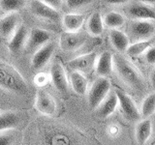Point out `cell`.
<instances>
[{
  "instance_id": "18",
  "label": "cell",
  "mask_w": 155,
  "mask_h": 145,
  "mask_svg": "<svg viewBox=\"0 0 155 145\" xmlns=\"http://www.w3.org/2000/svg\"><path fill=\"white\" fill-rule=\"evenodd\" d=\"M62 25L67 32H76L81 28L84 22V16L77 13L65 14L61 18Z\"/></svg>"
},
{
  "instance_id": "31",
  "label": "cell",
  "mask_w": 155,
  "mask_h": 145,
  "mask_svg": "<svg viewBox=\"0 0 155 145\" xmlns=\"http://www.w3.org/2000/svg\"><path fill=\"white\" fill-rule=\"evenodd\" d=\"M44 3L48 4V6H51L52 8H54L56 10H58L62 5V0H41Z\"/></svg>"
},
{
  "instance_id": "25",
  "label": "cell",
  "mask_w": 155,
  "mask_h": 145,
  "mask_svg": "<svg viewBox=\"0 0 155 145\" xmlns=\"http://www.w3.org/2000/svg\"><path fill=\"white\" fill-rule=\"evenodd\" d=\"M103 22L104 25L110 29H117L125 23V18L123 17V14H121L118 12L111 11L106 14Z\"/></svg>"
},
{
  "instance_id": "33",
  "label": "cell",
  "mask_w": 155,
  "mask_h": 145,
  "mask_svg": "<svg viewBox=\"0 0 155 145\" xmlns=\"http://www.w3.org/2000/svg\"><path fill=\"white\" fill-rule=\"evenodd\" d=\"M140 2H143L144 4H147V5H151V6H154L155 4V0H139Z\"/></svg>"
},
{
  "instance_id": "12",
  "label": "cell",
  "mask_w": 155,
  "mask_h": 145,
  "mask_svg": "<svg viewBox=\"0 0 155 145\" xmlns=\"http://www.w3.org/2000/svg\"><path fill=\"white\" fill-rule=\"evenodd\" d=\"M51 34L48 31L40 28H34L29 32L27 41L24 47L28 51L37 50L39 47H41L45 44L51 42Z\"/></svg>"
},
{
  "instance_id": "8",
  "label": "cell",
  "mask_w": 155,
  "mask_h": 145,
  "mask_svg": "<svg viewBox=\"0 0 155 145\" xmlns=\"http://www.w3.org/2000/svg\"><path fill=\"white\" fill-rule=\"evenodd\" d=\"M51 79L58 92L66 94L69 90V79L64 67L59 61H54L51 67Z\"/></svg>"
},
{
  "instance_id": "6",
  "label": "cell",
  "mask_w": 155,
  "mask_h": 145,
  "mask_svg": "<svg viewBox=\"0 0 155 145\" xmlns=\"http://www.w3.org/2000/svg\"><path fill=\"white\" fill-rule=\"evenodd\" d=\"M29 10L33 16L48 21L58 22L61 19L58 10L48 6L41 0H32L29 5Z\"/></svg>"
},
{
  "instance_id": "7",
  "label": "cell",
  "mask_w": 155,
  "mask_h": 145,
  "mask_svg": "<svg viewBox=\"0 0 155 145\" xmlns=\"http://www.w3.org/2000/svg\"><path fill=\"white\" fill-rule=\"evenodd\" d=\"M114 93L116 97H117V101L120 106L121 112L124 115V117L129 121L139 120L140 117V114L134 100L128 94L124 93L121 90L116 89L114 90Z\"/></svg>"
},
{
  "instance_id": "16",
  "label": "cell",
  "mask_w": 155,
  "mask_h": 145,
  "mask_svg": "<svg viewBox=\"0 0 155 145\" xmlns=\"http://www.w3.org/2000/svg\"><path fill=\"white\" fill-rule=\"evenodd\" d=\"M113 53L109 50H105L97 57L95 63L96 72L99 76L108 77L111 75L114 71L113 64Z\"/></svg>"
},
{
  "instance_id": "1",
  "label": "cell",
  "mask_w": 155,
  "mask_h": 145,
  "mask_svg": "<svg viewBox=\"0 0 155 145\" xmlns=\"http://www.w3.org/2000/svg\"><path fill=\"white\" fill-rule=\"evenodd\" d=\"M114 70L119 79L131 89L140 91L144 88V79L140 70L127 57L120 54L113 55Z\"/></svg>"
},
{
  "instance_id": "5",
  "label": "cell",
  "mask_w": 155,
  "mask_h": 145,
  "mask_svg": "<svg viewBox=\"0 0 155 145\" xmlns=\"http://www.w3.org/2000/svg\"><path fill=\"white\" fill-rule=\"evenodd\" d=\"M129 31L131 36L137 41L152 39L155 33L154 21L134 19L129 26Z\"/></svg>"
},
{
  "instance_id": "2",
  "label": "cell",
  "mask_w": 155,
  "mask_h": 145,
  "mask_svg": "<svg viewBox=\"0 0 155 145\" xmlns=\"http://www.w3.org/2000/svg\"><path fill=\"white\" fill-rule=\"evenodd\" d=\"M0 88L14 94L26 95L28 85L17 68L4 60H0Z\"/></svg>"
},
{
  "instance_id": "20",
  "label": "cell",
  "mask_w": 155,
  "mask_h": 145,
  "mask_svg": "<svg viewBox=\"0 0 155 145\" xmlns=\"http://www.w3.org/2000/svg\"><path fill=\"white\" fill-rule=\"evenodd\" d=\"M152 123L148 118H144L136 127V139L140 145H143L151 137Z\"/></svg>"
},
{
  "instance_id": "4",
  "label": "cell",
  "mask_w": 155,
  "mask_h": 145,
  "mask_svg": "<svg viewBox=\"0 0 155 145\" xmlns=\"http://www.w3.org/2000/svg\"><path fill=\"white\" fill-rule=\"evenodd\" d=\"M88 40V33L76 31V32H63L59 38V46L63 51L71 52L80 50L84 47Z\"/></svg>"
},
{
  "instance_id": "26",
  "label": "cell",
  "mask_w": 155,
  "mask_h": 145,
  "mask_svg": "<svg viewBox=\"0 0 155 145\" xmlns=\"http://www.w3.org/2000/svg\"><path fill=\"white\" fill-rule=\"evenodd\" d=\"M25 5V0H0V9L6 13L18 12Z\"/></svg>"
},
{
  "instance_id": "29",
  "label": "cell",
  "mask_w": 155,
  "mask_h": 145,
  "mask_svg": "<svg viewBox=\"0 0 155 145\" xmlns=\"http://www.w3.org/2000/svg\"><path fill=\"white\" fill-rule=\"evenodd\" d=\"M143 55L144 56V59L147 63H149V64H154L155 63V48H154V46L150 47Z\"/></svg>"
},
{
  "instance_id": "10",
  "label": "cell",
  "mask_w": 155,
  "mask_h": 145,
  "mask_svg": "<svg viewBox=\"0 0 155 145\" xmlns=\"http://www.w3.org/2000/svg\"><path fill=\"white\" fill-rule=\"evenodd\" d=\"M96 59V52H89L85 53V54H81L70 60L68 62L67 66L71 71L80 72L81 74H84V72H90L95 67Z\"/></svg>"
},
{
  "instance_id": "19",
  "label": "cell",
  "mask_w": 155,
  "mask_h": 145,
  "mask_svg": "<svg viewBox=\"0 0 155 145\" xmlns=\"http://www.w3.org/2000/svg\"><path fill=\"white\" fill-rule=\"evenodd\" d=\"M109 38L111 46L119 52H125L130 45L129 37L118 29H110L109 32Z\"/></svg>"
},
{
  "instance_id": "23",
  "label": "cell",
  "mask_w": 155,
  "mask_h": 145,
  "mask_svg": "<svg viewBox=\"0 0 155 145\" xmlns=\"http://www.w3.org/2000/svg\"><path fill=\"white\" fill-rule=\"evenodd\" d=\"M151 46H154V40H153V39L136 41L133 44H130L125 52L127 53V54H129L130 56L137 57V56H140V55H143V53L147 51Z\"/></svg>"
},
{
  "instance_id": "13",
  "label": "cell",
  "mask_w": 155,
  "mask_h": 145,
  "mask_svg": "<svg viewBox=\"0 0 155 145\" xmlns=\"http://www.w3.org/2000/svg\"><path fill=\"white\" fill-rule=\"evenodd\" d=\"M28 34L29 30L25 25H23V24L18 25L16 31L10 38V41L8 43L9 51L13 54H18V53L21 52L25 47Z\"/></svg>"
},
{
  "instance_id": "17",
  "label": "cell",
  "mask_w": 155,
  "mask_h": 145,
  "mask_svg": "<svg viewBox=\"0 0 155 145\" xmlns=\"http://www.w3.org/2000/svg\"><path fill=\"white\" fill-rule=\"evenodd\" d=\"M118 101L114 91L109 92L106 98L102 101V103L97 106L96 114L101 118H107L114 112L115 108H117Z\"/></svg>"
},
{
  "instance_id": "27",
  "label": "cell",
  "mask_w": 155,
  "mask_h": 145,
  "mask_svg": "<svg viewBox=\"0 0 155 145\" xmlns=\"http://www.w3.org/2000/svg\"><path fill=\"white\" fill-rule=\"evenodd\" d=\"M155 111V94L152 93L145 98L140 108V115L143 118H148Z\"/></svg>"
},
{
  "instance_id": "32",
  "label": "cell",
  "mask_w": 155,
  "mask_h": 145,
  "mask_svg": "<svg viewBox=\"0 0 155 145\" xmlns=\"http://www.w3.org/2000/svg\"><path fill=\"white\" fill-rule=\"evenodd\" d=\"M105 1L110 5H120V4L127 3L129 0H105Z\"/></svg>"
},
{
  "instance_id": "21",
  "label": "cell",
  "mask_w": 155,
  "mask_h": 145,
  "mask_svg": "<svg viewBox=\"0 0 155 145\" xmlns=\"http://www.w3.org/2000/svg\"><path fill=\"white\" fill-rule=\"evenodd\" d=\"M70 83L73 90L79 95H85L87 91V82L86 77L80 72L71 71L70 72Z\"/></svg>"
},
{
  "instance_id": "22",
  "label": "cell",
  "mask_w": 155,
  "mask_h": 145,
  "mask_svg": "<svg viewBox=\"0 0 155 145\" xmlns=\"http://www.w3.org/2000/svg\"><path fill=\"white\" fill-rule=\"evenodd\" d=\"M103 18L100 12H94L87 21V33L91 36H100L104 31Z\"/></svg>"
},
{
  "instance_id": "11",
  "label": "cell",
  "mask_w": 155,
  "mask_h": 145,
  "mask_svg": "<svg viewBox=\"0 0 155 145\" xmlns=\"http://www.w3.org/2000/svg\"><path fill=\"white\" fill-rule=\"evenodd\" d=\"M35 105L39 112L46 116L54 115L57 109L56 102L54 98L45 90L38 91L36 95Z\"/></svg>"
},
{
  "instance_id": "9",
  "label": "cell",
  "mask_w": 155,
  "mask_h": 145,
  "mask_svg": "<svg viewBox=\"0 0 155 145\" xmlns=\"http://www.w3.org/2000/svg\"><path fill=\"white\" fill-rule=\"evenodd\" d=\"M54 50V44L52 42H48L41 47H39L37 50H35V53L33 54L31 59V66L33 69L36 71L43 69L51 59Z\"/></svg>"
},
{
  "instance_id": "24",
  "label": "cell",
  "mask_w": 155,
  "mask_h": 145,
  "mask_svg": "<svg viewBox=\"0 0 155 145\" xmlns=\"http://www.w3.org/2000/svg\"><path fill=\"white\" fill-rule=\"evenodd\" d=\"M19 124V117L16 112L5 111L0 113V132L14 129Z\"/></svg>"
},
{
  "instance_id": "30",
  "label": "cell",
  "mask_w": 155,
  "mask_h": 145,
  "mask_svg": "<svg viewBox=\"0 0 155 145\" xmlns=\"http://www.w3.org/2000/svg\"><path fill=\"white\" fill-rule=\"evenodd\" d=\"M13 142V137L11 134H0V145H11Z\"/></svg>"
},
{
  "instance_id": "14",
  "label": "cell",
  "mask_w": 155,
  "mask_h": 145,
  "mask_svg": "<svg viewBox=\"0 0 155 145\" xmlns=\"http://www.w3.org/2000/svg\"><path fill=\"white\" fill-rule=\"evenodd\" d=\"M127 14L133 19H147L154 21L155 10L154 6L144 4L143 2H136L131 4L127 8Z\"/></svg>"
},
{
  "instance_id": "3",
  "label": "cell",
  "mask_w": 155,
  "mask_h": 145,
  "mask_svg": "<svg viewBox=\"0 0 155 145\" xmlns=\"http://www.w3.org/2000/svg\"><path fill=\"white\" fill-rule=\"evenodd\" d=\"M110 90V82L107 77L99 76L92 83L88 92V105L91 109H96Z\"/></svg>"
},
{
  "instance_id": "15",
  "label": "cell",
  "mask_w": 155,
  "mask_h": 145,
  "mask_svg": "<svg viewBox=\"0 0 155 145\" xmlns=\"http://www.w3.org/2000/svg\"><path fill=\"white\" fill-rule=\"evenodd\" d=\"M19 16L17 12L8 13L6 16L0 18V37L8 39L16 31L19 25Z\"/></svg>"
},
{
  "instance_id": "28",
  "label": "cell",
  "mask_w": 155,
  "mask_h": 145,
  "mask_svg": "<svg viewBox=\"0 0 155 145\" xmlns=\"http://www.w3.org/2000/svg\"><path fill=\"white\" fill-rule=\"evenodd\" d=\"M95 0H66V5L69 9L76 10L93 3Z\"/></svg>"
}]
</instances>
